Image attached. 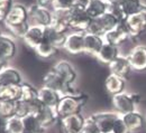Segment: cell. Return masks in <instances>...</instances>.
Returning <instances> with one entry per match:
<instances>
[{
	"instance_id": "obj_9",
	"label": "cell",
	"mask_w": 146,
	"mask_h": 133,
	"mask_svg": "<svg viewBox=\"0 0 146 133\" xmlns=\"http://www.w3.org/2000/svg\"><path fill=\"white\" fill-rule=\"evenodd\" d=\"M25 22H28V7L21 3H15L7 17L5 18L3 24L6 25V27H8Z\"/></svg>"
},
{
	"instance_id": "obj_46",
	"label": "cell",
	"mask_w": 146,
	"mask_h": 133,
	"mask_svg": "<svg viewBox=\"0 0 146 133\" xmlns=\"http://www.w3.org/2000/svg\"><path fill=\"white\" fill-rule=\"evenodd\" d=\"M3 21H5V17H2V16L0 15V24H1V22H3Z\"/></svg>"
},
{
	"instance_id": "obj_12",
	"label": "cell",
	"mask_w": 146,
	"mask_h": 133,
	"mask_svg": "<svg viewBox=\"0 0 146 133\" xmlns=\"http://www.w3.org/2000/svg\"><path fill=\"white\" fill-rule=\"evenodd\" d=\"M126 24L130 33V37L135 38L141 36L146 31V11L127 17Z\"/></svg>"
},
{
	"instance_id": "obj_34",
	"label": "cell",
	"mask_w": 146,
	"mask_h": 133,
	"mask_svg": "<svg viewBox=\"0 0 146 133\" xmlns=\"http://www.w3.org/2000/svg\"><path fill=\"white\" fill-rule=\"evenodd\" d=\"M0 116L9 119L15 116V102L8 100H0Z\"/></svg>"
},
{
	"instance_id": "obj_1",
	"label": "cell",
	"mask_w": 146,
	"mask_h": 133,
	"mask_svg": "<svg viewBox=\"0 0 146 133\" xmlns=\"http://www.w3.org/2000/svg\"><path fill=\"white\" fill-rule=\"evenodd\" d=\"M43 86L50 87V88L56 91L62 97L63 96H78V95L82 94L74 87V84H70V83L64 82L53 69L48 71L44 75V77H43Z\"/></svg>"
},
{
	"instance_id": "obj_38",
	"label": "cell",
	"mask_w": 146,
	"mask_h": 133,
	"mask_svg": "<svg viewBox=\"0 0 146 133\" xmlns=\"http://www.w3.org/2000/svg\"><path fill=\"white\" fill-rule=\"evenodd\" d=\"M74 6V0H54L52 3L53 10H71Z\"/></svg>"
},
{
	"instance_id": "obj_14",
	"label": "cell",
	"mask_w": 146,
	"mask_h": 133,
	"mask_svg": "<svg viewBox=\"0 0 146 133\" xmlns=\"http://www.w3.org/2000/svg\"><path fill=\"white\" fill-rule=\"evenodd\" d=\"M57 75L60 76L64 82L70 83V84H74L76 77H78V73L75 71V68L73 67V65L68 62V60H60L55 64L52 68Z\"/></svg>"
},
{
	"instance_id": "obj_11",
	"label": "cell",
	"mask_w": 146,
	"mask_h": 133,
	"mask_svg": "<svg viewBox=\"0 0 146 133\" xmlns=\"http://www.w3.org/2000/svg\"><path fill=\"white\" fill-rule=\"evenodd\" d=\"M63 48L73 55L84 53V33L74 31L66 36Z\"/></svg>"
},
{
	"instance_id": "obj_17",
	"label": "cell",
	"mask_w": 146,
	"mask_h": 133,
	"mask_svg": "<svg viewBox=\"0 0 146 133\" xmlns=\"http://www.w3.org/2000/svg\"><path fill=\"white\" fill-rule=\"evenodd\" d=\"M23 83L21 74L14 67H6L0 72V87L9 85H20Z\"/></svg>"
},
{
	"instance_id": "obj_32",
	"label": "cell",
	"mask_w": 146,
	"mask_h": 133,
	"mask_svg": "<svg viewBox=\"0 0 146 133\" xmlns=\"http://www.w3.org/2000/svg\"><path fill=\"white\" fill-rule=\"evenodd\" d=\"M24 121V126H25V131H29L33 133H44L45 129L39 124L38 120L35 115L29 114L26 117L23 119Z\"/></svg>"
},
{
	"instance_id": "obj_8",
	"label": "cell",
	"mask_w": 146,
	"mask_h": 133,
	"mask_svg": "<svg viewBox=\"0 0 146 133\" xmlns=\"http://www.w3.org/2000/svg\"><path fill=\"white\" fill-rule=\"evenodd\" d=\"M51 27L56 31L66 34L71 29V10H52Z\"/></svg>"
},
{
	"instance_id": "obj_49",
	"label": "cell",
	"mask_w": 146,
	"mask_h": 133,
	"mask_svg": "<svg viewBox=\"0 0 146 133\" xmlns=\"http://www.w3.org/2000/svg\"><path fill=\"white\" fill-rule=\"evenodd\" d=\"M0 36H1V33H0Z\"/></svg>"
},
{
	"instance_id": "obj_47",
	"label": "cell",
	"mask_w": 146,
	"mask_h": 133,
	"mask_svg": "<svg viewBox=\"0 0 146 133\" xmlns=\"http://www.w3.org/2000/svg\"><path fill=\"white\" fill-rule=\"evenodd\" d=\"M24 133H33V132H29V131H24Z\"/></svg>"
},
{
	"instance_id": "obj_23",
	"label": "cell",
	"mask_w": 146,
	"mask_h": 133,
	"mask_svg": "<svg viewBox=\"0 0 146 133\" xmlns=\"http://www.w3.org/2000/svg\"><path fill=\"white\" fill-rule=\"evenodd\" d=\"M66 34H62L56 31L53 27L47 26L44 28V40L52 44L53 46L57 47L58 49L64 46V43L66 40Z\"/></svg>"
},
{
	"instance_id": "obj_44",
	"label": "cell",
	"mask_w": 146,
	"mask_h": 133,
	"mask_svg": "<svg viewBox=\"0 0 146 133\" xmlns=\"http://www.w3.org/2000/svg\"><path fill=\"white\" fill-rule=\"evenodd\" d=\"M108 5H112V6H120L123 7V5L126 2V0H107Z\"/></svg>"
},
{
	"instance_id": "obj_37",
	"label": "cell",
	"mask_w": 146,
	"mask_h": 133,
	"mask_svg": "<svg viewBox=\"0 0 146 133\" xmlns=\"http://www.w3.org/2000/svg\"><path fill=\"white\" fill-rule=\"evenodd\" d=\"M107 12L111 14L115 18L119 21V22H120V21H124V20L127 19L126 15H125V12H124V10H123V7H120V6L108 5V10H107Z\"/></svg>"
},
{
	"instance_id": "obj_20",
	"label": "cell",
	"mask_w": 146,
	"mask_h": 133,
	"mask_svg": "<svg viewBox=\"0 0 146 133\" xmlns=\"http://www.w3.org/2000/svg\"><path fill=\"white\" fill-rule=\"evenodd\" d=\"M121 119L125 122V124L127 125L130 132H137V131L142 130L145 125V117L138 111L124 114V115H121Z\"/></svg>"
},
{
	"instance_id": "obj_50",
	"label": "cell",
	"mask_w": 146,
	"mask_h": 133,
	"mask_svg": "<svg viewBox=\"0 0 146 133\" xmlns=\"http://www.w3.org/2000/svg\"><path fill=\"white\" fill-rule=\"evenodd\" d=\"M79 133H82V132H79Z\"/></svg>"
},
{
	"instance_id": "obj_40",
	"label": "cell",
	"mask_w": 146,
	"mask_h": 133,
	"mask_svg": "<svg viewBox=\"0 0 146 133\" xmlns=\"http://www.w3.org/2000/svg\"><path fill=\"white\" fill-rule=\"evenodd\" d=\"M112 133H131L127 128V125L125 124V122L123 121L121 116L116 121L113 129H112Z\"/></svg>"
},
{
	"instance_id": "obj_22",
	"label": "cell",
	"mask_w": 146,
	"mask_h": 133,
	"mask_svg": "<svg viewBox=\"0 0 146 133\" xmlns=\"http://www.w3.org/2000/svg\"><path fill=\"white\" fill-rule=\"evenodd\" d=\"M16 53H17L16 43L10 37L1 34V36H0V56L9 60L16 55Z\"/></svg>"
},
{
	"instance_id": "obj_4",
	"label": "cell",
	"mask_w": 146,
	"mask_h": 133,
	"mask_svg": "<svg viewBox=\"0 0 146 133\" xmlns=\"http://www.w3.org/2000/svg\"><path fill=\"white\" fill-rule=\"evenodd\" d=\"M52 21V11L47 7L33 3L28 7V24L29 26L47 27Z\"/></svg>"
},
{
	"instance_id": "obj_51",
	"label": "cell",
	"mask_w": 146,
	"mask_h": 133,
	"mask_svg": "<svg viewBox=\"0 0 146 133\" xmlns=\"http://www.w3.org/2000/svg\"><path fill=\"white\" fill-rule=\"evenodd\" d=\"M0 100H1V97H0Z\"/></svg>"
},
{
	"instance_id": "obj_25",
	"label": "cell",
	"mask_w": 146,
	"mask_h": 133,
	"mask_svg": "<svg viewBox=\"0 0 146 133\" xmlns=\"http://www.w3.org/2000/svg\"><path fill=\"white\" fill-rule=\"evenodd\" d=\"M39 122V124L46 130L48 128H51L55 123V121L58 119V115L56 113L54 109H51L48 106H44L43 110L39 113L35 115Z\"/></svg>"
},
{
	"instance_id": "obj_42",
	"label": "cell",
	"mask_w": 146,
	"mask_h": 133,
	"mask_svg": "<svg viewBox=\"0 0 146 133\" xmlns=\"http://www.w3.org/2000/svg\"><path fill=\"white\" fill-rule=\"evenodd\" d=\"M90 0H74V6L73 8H81V9H86L89 5Z\"/></svg>"
},
{
	"instance_id": "obj_35",
	"label": "cell",
	"mask_w": 146,
	"mask_h": 133,
	"mask_svg": "<svg viewBox=\"0 0 146 133\" xmlns=\"http://www.w3.org/2000/svg\"><path fill=\"white\" fill-rule=\"evenodd\" d=\"M31 114V111H29V104L25 101H21V100H18L15 102V115L18 116V117H26L27 115Z\"/></svg>"
},
{
	"instance_id": "obj_19",
	"label": "cell",
	"mask_w": 146,
	"mask_h": 133,
	"mask_svg": "<svg viewBox=\"0 0 146 133\" xmlns=\"http://www.w3.org/2000/svg\"><path fill=\"white\" fill-rule=\"evenodd\" d=\"M44 28L45 27H40V26H29L25 36H24V41L32 47L33 49H35L37 46L44 40Z\"/></svg>"
},
{
	"instance_id": "obj_26",
	"label": "cell",
	"mask_w": 146,
	"mask_h": 133,
	"mask_svg": "<svg viewBox=\"0 0 146 133\" xmlns=\"http://www.w3.org/2000/svg\"><path fill=\"white\" fill-rule=\"evenodd\" d=\"M108 10V2L107 0H90L86 11L92 19L98 18L106 14Z\"/></svg>"
},
{
	"instance_id": "obj_41",
	"label": "cell",
	"mask_w": 146,
	"mask_h": 133,
	"mask_svg": "<svg viewBox=\"0 0 146 133\" xmlns=\"http://www.w3.org/2000/svg\"><path fill=\"white\" fill-rule=\"evenodd\" d=\"M28 104H29V111H31V114H33V115H37V114L43 110V107L45 106V105L43 104V102H42L39 98H37V100H35V101L28 103Z\"/></svg>"
},
{
	"instance_id": "obj_36",
	"label": "cell",
	"mask_w": 146,
	"mask_h": 133,
	"mask_svg": "<svg viewBox=\"0 0 146 133\" xmlns=\"http://www.w3.org/2000/svg\"><path fill=\"white\" fill-rule=\"evenodd\" d=\"M29 27V24L28 22H25V24H20V25H15V26H8V30L15 36V37L18 38H24L27 29Z\"/></svg>"
},
{
	"instance_id": "obj_15",
	"label": "cell",
	"mask_w": 146,
	"mask_h": 133,
	"mask_svg": "<svg viewBox=\"0 0 146 133\" xmlns=\"http://www.w3.org/2000/svg\"><path fill=\"white\" fill-rule=\"evenodd\" d=\"M110 73L113 75H117L124 79H127L130 71H131V66L130 63L128 60L127 56H119L117 57L112 63L109 64Z\"/></svg>"
},
{
	"instance_id": "obj_33",
	"label": "cell",
	"mask_w": 146,
	"mask_h": 133,
	"mask_svg": "<svg viewBox=\"0 0 146 133\" xmlns=\"http://www.w3.org/2000/svg\"><path fill=\"white\" fill-rule=\"evenodd\" d=\"M94 19L98 20V22L100 24V26L102 27V29L105 30V33L115 29V28L118 26V24H119V21L115 18L111 14H109V12H106V14H104L102 16H100V17L94 18Z\"/></svg>"
},
{
	"instance_id": "obj_30",
	"label": "cell",
	"mask_w": 146,
	"mask_h": 133,
	"mask_svg": "<svg viewBox=\"0 0 146 133\" xmlns=\"http://www.w3.org/2000/svg\"><path fill=\"white\" fill-rule=\"evenodd\" d=\"M20 87H21V96H20L21 101L31 103L38 98V90L36 87H34L32 84L27 82H23L20 84Z\"/></svg>"
},
{
	"instance_id": "obj_48",
	"label": "cell",
	"mask_w": 146,
	"mask_h": 133,
	"mask_svg": "<svg viewBox=\"0 0 146 133\" xmlns=\"http://www.w3.org/2000/svg\"><path fill=\"white\" fill-rule=\"evenodd\" d=\"M82 133H88V132H83V131H82Z\"/></svg>"
},
{
	"instance_id": "obj_45",
	"label": "cell",
	"mask_w": 146,
	"mask_h": 133,
	"mask_svg": "<svg viewBox=\"0 0 146 133\" xmlns=\"http://www.w3.org/2000/svg\"><path fill=\"white\" fill-rule=\"evenodd\" d=\"M7 64H8V60H7V59H5L3 57L0 56V72L7 67Z\"/></svg>"
},
{
	"instance_id": "obj_16",
	"label": "cell",
	"mask_w": 146,
	"mask_h": 133,
	"mask_svg": "<svg viewBox=\"0 0 146 133\" xmlns=\"http://www.w3.org/2000/svg\"><path fill=\"white\" fill-rule=\"evenodd\" d=\"M61 97L62 96L58 94L56 91L50 88V87L42 86L40 88H38V98L43 102V104L45 106H48L51 109L56 110Z\"/></svg>"
},
{
	"instance_id": "obj_29",
	"label": "cell",
	"mask_w": 146,
	"mask_h": 133,
	"mask_svg": "<svg viewBox=\"0 0 146 133\" xmlns=\"http://www.w3.org/2000/svg\"><path fill=\"white\" fill-rule=\"evenodd\" d=\"M5 132L6 133H24L25 126H24V121L21 117L18 116H13L9 117L5 121Z\"/></svg>"
},
{
	"instance_id": "obj_2",
	"label": "cell",
	"mask_w": 146,
	"mask_h": 133,
	"mask_svg": "<svg viewBox=\"0 0 146 133\" xmlns=\"http://www.w3.org/2000/svg\"><path fill=\"white\" fill-rule=\"evenodd\" d=\"M87 101H88V96L84 94H80L78 96H63L61 97L60 103L55 111L58 117L61 119L69 115L81 113V110L86 105Z\"/></svg>"
},
{
	"instance_id": "obj_10",
	"label": "cell",
	"mask_w": 146,
	"mask_h": 133,
	"mask_svg": "<svg viewBox=\"0 0 146 133\" xmlns=\"http://www.w3.org/2000/svg\"><path fill=\"white\" fill-rule=\"evenodd\" d=\"M127 58L130 63L131 69L136 72L146 71V46L137 45L129 52Z\"/></svg>"
},
{
	"instance_id": "obj_43",
	"label": "cell",
	"mask_w": 146,
	"mask_h": 133,
	"mask_svg": "<svg viewBox=\"0 0 146 133\" xmlns=\"http://www.w3.org/2000/svg\"><path fill=\"white\" fill-rule=\"evenodd\" d=\"M53 1L54 0H36L37 5H39V6H43V7H47V6H52V3H53Z\"/></svg>"
},
{
	"instance_id": "obj_31",
	"label": "cell",
	"mask_w": 146,
	"mask_h": 133,
	"mask_svg": "<svg viewBox=\"0 0 146 133\" xmlns=\"http://www.w3.org/2000/svg\"><path fill=\"white\" fill-rule=\"evenodd\" d=\"M35 52L37 53V55L42 58H51V57L55 56L58 52V48L53 46L52 44L43 40L36 48H35Z\"/></svg>"
},
{
	"instance_id": "obj_6",
	"label": "cell",
	"mask_w": 146,
	"mask_h": 133,
	"mask_svg": "<svg viewBox=\"0 0 146 133\" xmlns=\"http://www.w3.org/2000/svg\"><path fill=\"white\" fill-rule=\"evenodd\" d=\"M130 37V33H129V29L127 27V24H126V20L124 21H120L118 24V26L112 29L107 31L105 35H104V40L105 43H108L111 45H115V46H120L123 43H125L126 40H128Z\"/></svg>"
},
{
	"instance_id": "obj_13",
	"label": "cell",
	"mask_w": 146,
	"mask_h": 133,
	"mask_svg": "<svg viewBox=\"0 0 146 133\" xmlns=\"http://www.w3.org/2000/svg\"><path fill=\"white\" fill-rule=\"evenodd\" d=\"M86 123V117L81 113L73 114L61 119V124L65 133L82 132Z\"/></svg>"
},
{
	"instance_id": "obj_5",
	"label": "cell",
	"mask_w": 146,
	"mask_h": 133,
	"mask_svg": "<svg viewBox=\"0 0 146 133\" xmlns=\"http://www.w3.org/2000/svg\"><path fill=\"white\" fill-rule=\"evenodd\" d=\"M96 122L100 133H112L113 125L116 121L121 116L119 113L115 112H99L90 115Z\"/></svg>"
},
{
	"instance_id": "obj_24",
	"label": "cell",
	"mask_w": 146,
	"mask_h": 133,
	"mask_svg": "<svg viewBox=\"0 0 146 133\" xmlns=\"http://www.w3.org/2000/svg\"><path fill=\"white\" fill-rule=\"evenodd\" d=\"M119 56V49H118V46H115V45H111L108 43H105L104 46L101 47L100 52L98 53L97 58L101 62V63H105V64H108L112 63L117 57Z\"/></svg>"
},
{
	"instance_id": "obj_21",
	"label": "cell",
	"mask_w": 146,
	"mask_h": 133,
	"mask_svg": "<svg viewBox=\"0 0 146 133\" xmlns=\"http://www.w3.org/2000/svg\"><path fill=\"white\" fill-rule=\"evenodd\" d=\"M105 86H106L107 92L113 96V95L124 92L125 86H126V79L117 75L110 74L105 81Z\"/></svg>"
},
{
	"instance_id": "obj_18",
	"label": "cell",
	"mask_w": 146,
	"mask_h": 133,
	"mask_svg": "<svg viewBox=\"0 0 146 133\" xmlns=\"http://www.w3.org/2000/svg\"><path fill=\"white\" fill-rule=\"evenodd\" d=\"M104 44H105L104 37L84 33V53L97 57Z\"/></svg>"
},
{
	"instance_id": "obj_7",
	"label": "cell",
	"mask_w": 146,
	"mask_h": 133,
	"mask_svg": "<svg viewBox=\"0 0 146 133\" xmlns=\"http://www.w3.org/2000/svg\"><path fill=\"white\" fill-rule=\"evenodd\" d=\"M91 21L92 18L88 15L86 9H81V8L71 9V29H74L75 31L86 33Z\"/></svg>"
},
{
	"instance_id": "obj_27",
	"label": "cell",
	"mask_w": 146,
	"mask_h": 133,
	"mask_svg": "<svg viewBox=\"0 0 146 133\" xmlns=\"http://www.w3.org/2000/svg\"><path fill=\"white\" fill-rule=\"evenodd\" d=\"M21 96V87L20 85H9L0 87V97L1 100H8V101H18Z\"/></svg>"
},
{
	"instance_id": "obj_3",
	"label": "cell",
	"mask_w": 146,
	"mask_h": 133,
	"mask_svg": "<svg viewBox=\"0 0 146 133\" xmlns=\"http://www.w3.org/2000/svg\"><path fill=\"white\" fill-rule=\"evenodd\" d=\"M139 103V95L136 93H119L112 96V105L120 115L136 111V104Z\"/></svg>"
},
{
	"instance_id": "obj_39",
	"label": "cell",
	"mask_w": 146,
	"mask_h": 133,
	"mask_svg": "<svg viewBox=\"0 0 146 133\" xmlns=\"http://www.w3.org/2000/svg\"><path fill=\"white\" fill-rule=\"evenodd\" d=\"M14 5V0H0V15L6 18Z\"/></svg>"
},
{
	"instance_id": "obj_28",
	"label": "cell",
	"mask_w": 146,
	"mask_h": 133,
	"mask_svg": "<svg viewBox=\"0 0 146 133\" xmlns=\"http://www.w3.org/2000/svg\"><path fill=\"white\" fill-rule=\"evenodd\" d=\"M123 10L126 17L146 11V5L142 2V0H126L123 5Z\"/></svg>"
}]
</instances>
